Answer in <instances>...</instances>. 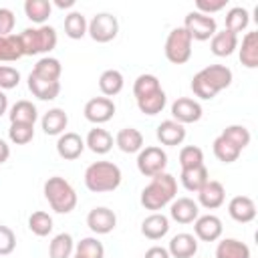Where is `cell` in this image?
<instances>
[{
	"label": "cell",
	"mask_w": 258,
	"mask_h": 258,
	"mask_svg": "<svg viewBox=\"0 0 258 258\" xmlns=\"http://www.w3.org/2000/svg\"><path fill=\"white\" fill-rule=\"evenodd\" d=\"M177 194V181L171 173L163 171L151 177V181L141 189V206L145 210L157 212L161 208H165L167 204H171L175 200Z\"/></svg>",
	"instance_id": "1"
},
{
	"label": "cell",
	"mask_w": 258,
	"mask_h": 258,
	"mask_svg": "<svg viewBox=\"0 0 258 258\" xmlns=\"http://www.w3.org/2000/svg\"><path fill=\"white\" fill-rule=\"evenodd\" d=\"M121 169L113 161H95L85 169V185L95 194L113 191L121 183Z\"/></svg>",
	"instance_id": "2"
},
{
	"label": "cell",
	"mask_w": 258,
	"mask_h": 258,
	"mask_svg": "<svg viewBox=\"0 0 258 258\" xmlns=\"http://www.w3.org/2000/svg\"><path fill=\"white\" fill-rule=\"evenodd\" d=\"M44 198L48 202V206L56 212V214H71L77 206V191L75 187L60 175H52L44 181Z\"/></svg>",
	"instance_id": "3"
},
{
	"label": "cell",
	"mask_w": 258,
	"mask_h": 258,
	"mask_svg": "<svg viewBox=\"0 0 258 258\" xmlns=\"http://www.w3.org/2000/svg\"><path fill=\"white\" fill-rule=\"evenodd\" d=\"M20 44H22V52L24 56H32V54H46L50 52L56 42H58V36H56V30L48 24H42V26H34V28H24L20 34Z\"/></svg>",
	"instance_id": "4"
},
{
	"label": "cell",
	"mask_w": 258,
	"mask_h": 258,
	"mask_svg": "<svg viewBox=\"0 0 258 258\" xmlns=\"http://www.w3.org/2000/svg\"><path fill=\"white\" fill-rule=\"evenodd\" d=\"M191 36L183 26H175L165 38V58L173 64H183L191 56Z\"/></svg>",
	"instance_id": "5"
},
{
	"label": "cell",
	"mask_w": 258,
	"mask_h": 258,
	"mask_svg": "<svg viewBox=\"0 0 258 258\" xmlns=\"http://www.w3.org/2000/svg\"><path fill=\"white\" fill-rule=\"evenodd\" d=\"M165 167H167V153L161 147L149 145L137 153V169L141 175L153 177L157 173H163Z\"/></svg>",
	"instance_id": "6"
},
{
	"label": "cell",
	"mask_w": 258,
	"mask_h": 258,
	"mask_svg": "<svg viewBox=\"0 0 258 258\" xmlns=\"http://www.w3.org/2000/svg\"><path fill=\"white\" fill-rule=\"evenodd\" d=\"M117 32H119V20L109 12H99L89 20L87 34L95 42H111L117 36Z\"/></svg>",
	"instance_id": "7"
},
{
	"label": "cell",
	"mask_w": 258,
	"mask_h": 258,
	"mask_svg": "<svg viewBox=\"0 0 258 258\" xmlns=\"http://www.w3.org/2000/svg\"><path fill=\"white\" fill-rule=\"evenodd\" d=\"M183 28L191 36V40H210L218 32V24L214 16L202 14V12H189L183 20Z\"/></svg>",
	"instance_id": "8"
},
{
	"label": "cell",
	"mask_w": 258,
	"mask_h": 258,
	"mask_svg": "<svg viewBox=\"0 0 258 258\" xmlns=\"http://www.w3.org/2000/svg\"><path fill=\"white\" fill-rule=\"evenodd\" d=\"M83 113H85V119L87 121H91L95 125H101V123H107V121L113 119V115H115V103L109 97H93V99H89L85 103Z\"/></svg>",
	"instance_id": "9"
},
{
	"label": "cell",
	"mask_w": 258,
	"mask_h": 258,
	"mask_svg": "<svg viewBox=\"0 0 258 258\" xmlns=\"http://www.w3.org/2000/svg\"><path fill=\"white\" fill-rule=\"evenodd\" d=\"M202 115H204V109L196 99L179 97L171 103V117H173V121H177L181 125L196 123L202 119Z\"/></svg>",
	"instance_id": "10"
},
{
	"label": "cell",
	"mask_w": 258,
	"mask_h": 258,
	"mask_svg": "<svg viewBox=\"0 0 258 258\" xmlns=\"http://www.w3.org/2000/svg\"><path fill=\"white\" fill-rule=\"evenodd\" d=\"M224 232L222 220L214 214H206V216H198L194 220V234L198 240L202 242H216Z\"/></svg>",
	"instance_id": "11"
},
{
	"label": "cell",
	"mask_w": 258,
	"mask_h": 258,
	"mask_svg": "<svg viewBox=\"0 0 258 258\" xmlns=\"http://www.w3.org/2000/svg\"><path fill=\"white\" fill-rule=\"evenodd\" d=\"M87 226L91 228L93 234H109L117 226V216H115L113 210H109L105 206H99V208H93L87 214Z\"/></svg>",
	"instance_id": "12"
},
{
	"label": "cell",
	"mask_w": 258,
	"mask_h": 258,
	"mask_svg": "<svg viewBox=\"0 0 258 258\" xmlns=\"http://www.w3.org/2000/svg\"><path fill=\"white\" fill-rule=\"evenodd\" d=\"M83 151H85V139L79 133L64 131L62 135H58V139H56V153L62 159H67V161L79 159Z\"/></svg>",
	"instance_id": "13"
},
{
	"label": "cell",
	"mask_w": 258,
	"mask_h": 258,
	"mask_svg": "<svg viewBox=\"0 0 258 258\" xmlns=\"http://www.w3.org/2000/svg\"><path fill=\"white\" fill-rule=\"evenodd\" d=\"M224 200H226V189H224V185H222L220 181H216V179H208V181L200 187V191H198V204L204 206L206 210H216V208H220V206L224 204Z\"/></svg>",
	"instance_id": "14"
},
{
	"label": "cell",
	"mask_w": 258,
	"mask_h": 258,
	"mask_svg": "<svg viewBox=\"0 0 258 258\" xmlns=\"http://www.w3.org/2000/svg\"><path fill=\"white\" fill-rule=\"evenodd\" d=\"M200 75L208 81V85L216 91V95L224 89H228L232 85V71L226 67V64H208L200 71Z\"/></svg>",
	"instance_id": "15"
},
{
	"label": "cell",
	"mask_w": 258,
	"mask_h": 258,
	"mask_svg": "<svg viewBox=\"0 0 258 258\" xmlns=\"http://www.w3.org/2000/svg\"><path fill=\"white\" fill-rule=\"evenodd\" d=\"M228 214L240 224H248L256 218V204L248 196H234L228 204Z\"/></svg>",
	"instance_id": "16"
},
{
	"label": "cell",
	"mask_w": 258,
	"mask_h": 258,
	"mask_svg": "<svg viewBox=\"0 0 258 258\" xmlns=\"http://www.w3.org/2000/svg\"><path fill=\"white\" fill-rule=\"evenodd\" d=\"M200 216V206L191 198H177L169 206V218L177 224H191Z\"/></svg>",
	"instance_id": "17"
},
{
	"label": "cell",
	"mask_w": 258,
	"mask_h": 258,
	"mask_svg": "<svg viewBox=\"0 0 258 258\" xmlns=\"http://www.w3.org/2000/svg\"><path fill=\"white\" fill-rule=\"evenodd\" d=\"M167 252L171 258H191L198 252V238L194 234H187V232L175 234L169 240Z\"/></svg>",
	"instance_id": "18"
},
{
	"label": "cell",
	"mask_w": 258,
	"mask_h": 258,
	"mask_svg": "<svg viewBox=\"0 0 258 258\" xmlns=\"http://www.w3.org/2000/svg\"><path fill=\"white\" fill-rule=\"evenodd\" d=\"M155 135H157V141H159L161 145L175 147V145H179V143L185 139V127H183L181 123L173 121V119H165V121H161V123L157 125Z\"/></svg>",
	"instance_id": "19"
},
{
	"label": "cell",
	"mask_w": 258,
	"mask_h": 258,
	"mask_svg": "<svg viewBox=\"0 0 258 258\" xmlns=\"http://www.w3.org/2000/svg\"><path fill=\"white\" fill-rule=\"evenodd\" d=\"M238 56L246 69L258 67V32L256 30L246 32L242 42H238Z\"/></svg>",
	"instance_id": "20"
},
{
	"label": "cell",
	"mask_w": 258,
	"mask_h": 258,
	"mask_svg": "<svg viewBox=\"0 0 258 258\" xmlns=\"http://www.w3.org/2000/svg\"><path fill=\"white\" fill-rule=\"evenodd\" d=\"M169 232V218L165 214L153 212L141 222V234L149 240H161Z\"/></svg>",
	"instance_id": "21"
},
{
	"label": "cell",
	"mask_w": 258,
	"mask_h": 258,
	"mask_svg": "<svg viewBox=\"0 0 258 258\" xmlns=\"http://www.w3.org/2000/svg\"><path fill=\"white\" fill-rule=\"evenodd\" d=\"M67 125H69V115L60 107L48 109L42 115V119H40V127H42V131L46 135H62L64 129H67Z\"/></svg>",
	"instance_id": "22"
},
{
	"label": "cell",
	"mask_w": 258,
	"mask_h": 258,
	"mask_svg": "<svg viewBox=\"0 0 258 258\" xmlns=\"http://www.w3.org/2000/svg\"><path fill=\"white\" fill-rule=\"evenodd\" d=\"M238 48V34L230 32V30H220L210 38V50L216 56H230L234 50Z\"/></svg>",
	"instance_id": "23"
},
{
	"label": "cell",
	"mask_w": 258,
	"mask_h": 258,
	"mask_svg": "<svg viewBox=\"0 0 258 258\" xmlns=\"http://www.w3.org/2000/svg\"><path fill=\"white\" fill-rule=\"evenodd\" d=\"M28 89H30V93L36 99H40V101H52L60 93V83L58 81H42V79H38V77H34L30 73L28 75Z\"/></svg>",
	"instance_id": "24"
},
{
	"label": "cell",
	"mask_w": 258,
	"mask_h": 258,
	"mask_svg": "<svg viewBox=\"0 0 258 258\" xmlns=\"http://www.w3.org/2000/svg\"><path fill=\"white\" fill-rule=\"evenodd\" d=\"M115 145L123 153H139L143 149V135L135 127H123L115 137Z\"/></svg>",
	"instance_id": "25"
},
{
	"label": "cell",
	"mask_w": 258,
	"mask_h": 258,
	"mask_svg": "<svg viewBox=\"0 0 258 258\" xmlns=\"http://www.w3.org/2000/svg\"><path fill=\"white\" fill-rule=\"evenodd\" d=\"M85 147H89L93 153L97 155H105L113 149V135L107 131V129H101V127H95L87 133V139H85Z\"/></svg>",
	"instance_id": "26"
},
{
	"label": "cell",
	"mask_w": 258,
	"mask_h": 258,
	"mask_svg": "<svg viewBox=\"0 0 258 258\" xmlns=\"http://www.w3.org/2000/svg\"><path fill=\"white\" fill-rule=\"evenodd\" d=\"M216 258H250V248L242 240L224 238L216 246Z\"/></svg>",
	"instance_id": "27"
},
{
	"label": "cell",
	"mask_w": 258,
	"mask_h": 258,
	"mask_svg": "<svg viewBox=\"0 0 258 258\" xmlns=\"http://www.w3.org/2000/svg\"><path fill=\"white\" fill-rule=\"evenodd\" d=\"M123 85H125V79H123L121 71H117V69H107L99 77V89L109 99L115 97V95H119L123 91Z\"/></svg>",
	"instance_id": "28"
},
{
	"label": "cell",
	"mask_w": 258,
	"mask_h": 258,
	"mask_svg": "<svg viewBox=\"0 0 258 258\" xmlns=\"http://www.w3.org/2000/svg\"><path fill=\"white\" fill-rule=\"evenodd\" d=\"M60 73H62V64L58 58L54 56H42L36 60L34 69H32V75L42 79V81H58L60 79Z\"/></svg>",
	"instance_id": "29"
},
{
	"label": "cell",
	"mask_w": 258,
	"mask_h": 258,
	"mask_svg": "<svg viewBox=\"0 0 258 258\" xmlns=\"http://www.w3.org/2000/svg\"><path fill=\"white\" fill-rule=\"evenodd\" d=\"M8 117H10V123H28V125H34L36 119H38V111H36V107L30 101L22 99V101H16L10 107Z\"/></svg>",
	"instance_id": "30"
},
{
	"label": "cell",
	"mask_w": 258,
	"mask_h": 258,
	"mask_svg": "<svg viewBox=\"0 0 258 258\" xmlns=\"http://www.w3.org/2000/svg\"><path fill=\"white\" fill-rule=\"evenodd\" d=\"M50 12H52V2H48V0H26L24 2L26 18L32 20L34 24H38V26H42L48 20Z\"/></svg>",
	"instance_id": "31"
},
{
	"label": "cell",
	"mask_w": 258,
	"mask_h": 258,
	"mask_svg": "<svg viewBox=\"0 0 258 258\" xmlns=\"http://www.w3.org/2000/svg\"><path fill=\"white\" fill-rule=\"evenodd\" d=\"M75 252V240L69 232L56 234L48 244V258H71Z\"/></svg>",
	"instance_id": "32"
},
{
	"label": "cell",
	"mask_w": 258,
	"mask_h": 258,
	"mask_svg": "<svg viewBox=\"0 0 258 258\" xmlns=\"http://www.w3.org/2000/svg\"><path fill=\"white\" fill-rule=\"evenodd\" d=\"M181 185L187 189V191H200V187L210 179V173H208V167L206 165H200V167H191V169H181Z\"/></svg>",
	"instance_id": "33"
},
{
	"label": "cell",
	"mask_w": 258,
	"mask_h": 258,
	"mask_svg": "<svg viewBox=\"0 0 258 258\" xmlns=\"http://www.w3.org/2000/svg\"><path fill=\"white\" fill-rule=\"evenodd\" d=\"M22 56H24V52H22L18 34L0 36V62H14Z\"/></svg>",
	"instance_id": "34"
},
{
	"label": "cell",
	"mask_w": 258,
	"mask_h": 258,
	"mask_svg": "<svg viewBox=\"0 0 258 258\" xmlns=\"http://www.w3.org/2000/svg\"><path fill=\"white\" fill-rule=\"evenodd\" d=\"M87 28H89V22H87V18H85L83 12L73 10V12H69L64 16V34L69 38H73V40L83 38L87 34Z\"/></svg>",
	"instance_id": "35"
},
{
	"label": "cell",
	"mask_w": 258,
	"mask_h": 258,
	"mask_svg": "<svg viewBox=\"0 0 258 258\" xmlns=\"http://www.w3.org/2000/svg\"><path fill=\"white\" fill-rule=\"evenodd\" d=\"M165 103H167V95H165L163 89H159V91H155V93H151L147 97L137 99V107H139V111L143 115H157V113H161Z\"/></svg>",
	"instance_id": "36"
},
{
	"label": "cell",
	"mask_w": 258,
	"mask_h": 258,
	"mask_svg": "<svg viewBox=\"0 0 258 258\" xmlns=\"http://www.w3.org/2000/svg\"><path fill=\"white\" fill-rule=\"evenodd\" d=\"M224 20H226V30L238 34V32H242V30L248 28L250 12L246 8H242V6H234V8H230L226 12V18Z\"/></svg>",
	"instance_id": "37"
},
{
	"label": "cell",
	"mask_w": 258,
	"mask_h": 258,
	"mask_svg": "<svg viewBox=\"0 0 258 258\" xmlns=\"http://www.w3.org/2000/svg\"><path fill=\"white\" fill-rule=\"evenodd\" d=\"M75 254L79 258H105V248L97 238L87 236L75 244Z\"/></svg>",
	"instance_id": "38"
},
{
	"label": "cell",
	"mask_w": 258,
	"mask_h": 258,
	"mask_svg": "<svg viewBox=\"0 0 258 258\" xmlns=\"http://www.w3.org/2000/svg\"><path fill=\"white\" fill-rule=\"evenodd\" d=\"M212 149H214V155H216L222 163H232V161H236V159L240 157V153H242L236 145H232V143H230L228 139H224L222 135H218V137L214 139Z\"/></svg>",
	"instance_id": "39"
},
{
	"label": "cell",
	"mask_w": 258,
	"mask_h": 258,
	"mask_svg": "<svg viewBox=\"0 0 258 258\" xmlns=\"http://www.w3.org/2000/svg\"><path fill=\"white\" fill-rule=\"evenodd\" d=\"M28 228H30V232L34 236H40V238L48 236L52 232V218H50V214H46L42 210L32 212L30 218H28Z\"/></svg>",
	"instance_id": "40"
},
{
	"label": "cell",
	"mask_w": 258,
	"mask_h": 258,
	"mask_svg": "<svg viewBox=\"0 0 258 258\" xmlns=\"http://www.w3.org/2000/svg\"><path fill=\"white\" fill-rule=\"evenodd\" d=\"M220 135H222L224 139H228L232 145H236L240 151H242L244 147H248V145H250V139H252L250 131H248L244 125H228Z\"/></svg>",
	"instance_id": "41"
},
{
	"label": "cell",
	"mask_w": 258,
	"mask_h": 258,
	"mask_svg": "<svg viewBox=\"0 0 258 258\" xmlns=\"http://www.w3.org/2000/svg\"><path fill=\"white\" fill-rule=\"evenodd\" d=\"M159 89H161L159 79H157L155 75H149V73L139 75V77L135 79V83H133V95H135V99L147 97V95H151V93H155V91H159Z\"/></svg>",
	"instance_id": "42"
},
{
	"label": "cell",
	"mask_w": 258,
	"mask_h": 258,
	"mask_svg": "<svg viewBox=\"0 0 258 258\" xmlns=\"http://www.w3.org/2000/svg\"><path fill=\"white\" fill-rule=\"evenodd\" d=\"M179 165L181 169H191L204 165V151L198 145H185L179 149Z\"/></svg>",
	"instance_id": "43"
},
{
	"label": "cell",
	"mask_w": 258,
	"mask_h": 258,
	"mask_svg": "<svg viewBox=\"0 0 258 258\" xmlns=\"http://www.w3.org/2000/svg\"><path fill=\"white\" fill-rule=\"evenodd\" d=\"M8 137L16 145H26L34 137V125H28V123H10Z\"/></svg>",
	"instance_id": "44"
},
{
	"label": "cell",
	"mask_w": 258,
	"mask_h": 258,
	"mask_svg": "<svg viewBox=\"0 0 258 258\" xmlns=\"http://www.w3.org/2000/svg\"><path fill=\"white\" fill-rule=\"evenodd\" d=\"M20 83V73L14 67L8 64H0V91H8L18 87Z\"/></svg>",
	"instance_id": "45"
},
{
	"label": "cell",
	"mask_w": 258,
	"mask_h": 258,
	"mask_svg": "<svg viewBox=\"0 0 258 258\" xmlns=\"http://www.w3.org/2000/svg\"><path fill=\"white\" fill-rule=\"evenodd\" d=\"M191 91H194L196 97H200V99H204V101H210V99L216 97V91L208 85V81H206L200 73H196L194 79H191Z\"/></svg>",
	"instance_id": "46"
},
{
	"label": "cell",
	"mask_w": 258,
	"mask_h": 258,
	"mask_svg": "<svg viewBox=\"0 0 258 258\" xmlns=\"http://www.w3.org/2000/svg\"><path fill=\"white\" fill-rule=\"evenodd\" d=\"M14 248H16V236H14V232L8 226L0 224V256L12 254Z\"/></svg>",
	"instance_id": "47"
},
{
	"label": "cell",
	"mask_w": 258,
	"mask_h": 258,
	"mask_svg": "<svg viewBox=\"0 0 258 258\" xmlns=\"http://www.w3.org/2000/svg\"><path fill=\"white\" fill-rule=\"evenodd\" d=\"M226 4H228V0H198L196 2V12H202V14L212 16L214 12L224 10Z\"/></svg>",
	"instance_id": "48"
},
{
	"label": "cell",
	"mask_w": 258,
	"mask_h": 258,
	"mask_svg": "<svg viewBox=\"0 0 258 258\" xmlns=\"http://www.w3.org/2000/svg\"><path fill=\"white\" fill-rule=\"evenodd\" d=\"M14 24H16V16L10 8H0V36H8L12 34L14 30Z\"/></svg>",
	"instance_id": "49"
},
{
	"label": "cell",
	"mask_w": 258,
	"mask_h": 258,
	"mask_svg": "<svg viewBox=\"0 0 258 258\" xmlns=\"http://www.w3.org/2000/svg\"><path fill=\"white\" fill-rule=\"evenodd\" d=\"M143 258H171V256H169L167 248H163V246H151V248L145 252Z\"/></svg>",
	"instance_id": "50"
},
{
	"label": "cell",
	"mask_w": 258,
	"mask_h": 258,
	"mask_svg": "<svg viewBox=\"0 0 258 258\" xmlns=\"http://www.w3.org/2000/svg\"><path fill=\"white\" fill-rule=\"evenodd\" d=\"M8 157H10V147L4 139H0V163H6Z\"/></svg>",
	"instance_id": "51"
},
{
	"label": "cell",
	"mask_w": 258,
	"mask_h": 258,
	"mask_svg": "<svg viewBox=\"0 0 258 258\" xmlns=\"http://www.w3.org/2000/svg\"><path fill=\"white\" fill-rule=\"evenodd\" d=\"M8 111V97L4 95V91H0V117Z\"/></svg>",
	"instance_id": "52"
},
{
	"label": "cell",
	"mask_w": 258,
	"mask_h": 258,
	"mask_svg": "<svg viewBox=\"0 0 258 258\" xmlns=\"http://www.w3.org/2000/svg\"><path fill=\"white\" fill-rule=\"evenodd\" d=\"M54 6H58V8H73L75 0H54Z\"/></svg>",
	"instance_id": "53"
},
{
	"label": "cell",
	"mask_w": 258,
	"mask_h": 258,
	"mask_svg": "<svg viewBox=\"0 0 258 258\" xmlns=\"http://www.w3.org/2000/svg\"><path fill=\"white\" fill-rule=\"evenodd\" d=\"M71 258H79V256H77V254H75V256H71Z\"/></svg>",
	"instance_id": "54"
}]
</instances>
